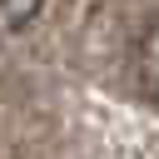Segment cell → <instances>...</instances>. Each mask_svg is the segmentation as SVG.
I'll use <instances>...</instances> for the list:
<instances>
[{"mask_svg":"<svg viewBox=\"0 0 159 159\" xmlns=\"http://www.w3.org/2000/svg\"><path fill=\"white\" fill-rule=\"evenodd\" d=\"M134 80H139L144 99L159 104V20H149L139 45H134Z\"/></svg>","mask_w":159,"mask_h":159,"instance_id":"obj_1","label":"cell"},{"mask_svg":"<svg viewBox=\"0 0 159 159\" xmlns=\"http://www.w3.org/2000/svg\"><path fill=\"white\" fill-rule=\"evenodd\" d=\"M45 0H0V35H20L40 20Z\"/></svg>","mask_w":159,"mask_h":159,"instance_id":"obj_2","label":"cell"}]
</instances>
